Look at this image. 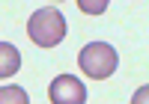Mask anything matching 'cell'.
Masks as SVG:
<instances>
[{
	"label": "cell",
	"mask_w": 149,
	"mask_h": 104,
	"mask_svg": "<svg viewBox=\"0 0 149 104\" xmlns=\"http://www.w3.org/2000/svg\"><path fill=\"white\" fill-rule=\"evenodd\" d=\"M27 33L30 39L39 48H54L66 39V18L57 6H42L39 12L30 15V24H27Z\"/></svg>",
	"instance_id": "cell-1"
},
{
	"label": "cell",
	"mask_w": 149,
	"mask_h": 104,
	"mask_svg": "<svg viewBox=\"0 0 149 104\" xmlns=\"http://www.w3.org/2000/svg\"><path fill=\"white\" fill-rule=\"evenodd\" d=\"M81 71L86 77H93V80H104V77H110L116 71L119 66V57H116V51L110 48L107 42H90L84 51H81Z\"/></svg>",
	"instance_id": "cell-2"
},
{
	"label": "cell",
	"mask_w": 149,
	"mask_h": 104,
	"mask_svg": "<svg viewBox=\"0 0 149 104\" xmlns=\"http://www.w3.org/2000/svg\"><path fill=\"white\" fill-rule=\"evenodd\" d=\"M48 98L54 104H86V86L74 74H60L48 86Z\"/></svg>",
	"instance_id": "cell-3"
},
{
	"label": "cell",
	"mask_w": 149,
	"mask_h": 104,
	"mask_svg": "<svg viewBox=\"0 0 149 104\" xmlns=\"http://www.w3.org/2000/svg\"><path fill=\"white\" fill-rule=\"evenodd\" d=\"M0 77H12L18 71V66H21V54H18V48L15 45H9V42H0Z\"/></svg>",
	"instance_id": "cell-4"
},
{
	"label": "cell",
	"mask_w": 149,
	"mask_h": 104,
	"mask_svg": "<svg viewBox=\"0 0 149 104\" xmlns=\"http://www.w3.org/2000/svg\"><path fill=\"white\" fill-rule=\"evenodd\" d=\"M0 104H30L21 86H0Z\"/></svg>",
	"instance_id": "cell-5"
},
{
	"label": "cell",
	"mask_w": 149,
	"mask_h": 104,
	"mask_svg": "<svg viewBox=\"0 0 149 104\" xmlns=\"http://www.w3.org/2000/svg\"><path fill=\"white\" fill-rule=\"evenodd\" d=\"M84 12H90V15H102V12L107 9V3H104V0H98V3H90V0H81V3H78Z\"/></svg>",
	"instance_id": "cell-6"
},
{
	"label": "cell",
	"mask_w": 149,
	"mask_h": 104,
	"mask_svg": "<svg viewBox=\"0 0 149 104\" xmlns=\"http://www.w3.org/2000/svg\"><path fill=\"white\" fill-rule=\"evenodd\" d=\"M131 104H149V83H146V86H140L137 92H134Z\"/></svg>",
	"instance_id": "cell-7"
}]
</instances>
